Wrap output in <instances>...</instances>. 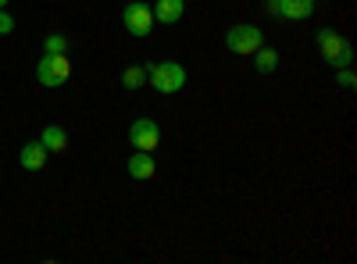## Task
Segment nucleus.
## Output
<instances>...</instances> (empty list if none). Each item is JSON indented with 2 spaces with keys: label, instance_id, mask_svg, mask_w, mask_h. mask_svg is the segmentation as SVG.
<instances>
[{
  "label": "nucleus",
  "instance_id": "f257e3e1",
  "mask_svg": "<svg viewBox=\"0 0 357 264\" xmlns=\"http://www.w3.org/2000/svg\"><path fill=\"white\" fill-rule=\"evenodd\" d=\"M146 82L154 86L158 93L172 97L186 86V68L178 61H158V65H146Z\"/></svg>",
  "mask_w": 357,
  "mask_h": 264
},
{
  "label": "nucleus",
  "instance_id": "f03ea898",
  "mask_svg": "<svg viewBox=\"0 0 357 264\" xmlns=\"http://www.w3.org/2000/svg\"><path fill=\"white\" fill-rule=\"evenodd\" d=\"M318 50H321V57H325V65H333L336 72L340 68H350V61H354V47L336 33V29H318Z\"/></svg>",
  "mask_w": 357,
  "mask_h": 264
},
{
  "label": "nucleus",
  "instance_id": "7ed1b4c3",
  "mask_svg": "<svg viewBox=\"0 0 357 264\" xmlns=\"http://www.w3.org/2000/svg\"><path fill=\"white\" fill-rule=\"evenodd\" d=\"M257 47H264V33H261L257 25H250V22H240V25H232L229 33H225V50L229 54L250 57Z\"/></svg>",
  "mask_w": 357,
  "mask_h": 264
},
{
  "label": "nucleus",
  "instance_id": "20e7f679",
  "mask_svg": "<svg viewBox=\"0 0 357 264\" xmlns=\"http://www.w3.org/2000/svg\"><path fill=\"white\" fill-rule=\"evenodd\" d=\"M72 75V65L65 54H43L40 65H36V82L47 86V90H57V86H65Z\"/></svg>",
  "mask_w": 357,
  "mask_h": 264
},
{
  "label": "nucleus",
  "instance_id": "39448f33",
  "mask_svg": "<svg viewBox=\"0 0 357 264\" xmlns=\"http://www.w3.org/2000/svg\"><path fill=\"white\" fill-rule=\"evenodd\" d=\"M122 25H126V33L143 40V36H151V29H154V11L143 4V0H132V4H126L122 11Z\"/></svg>",
  "mask_w": 357,
  "mask_h": 264
},
{
  "label": "nucleus",
  "instance_id": "423d86ee",
  "mask_svg": "<svg viewBox=\"0 0 357 264\" xmlns=\"http://www.w3.org/2000/svg\"><path fill=\"white\" fill-rule=\"evenodd\" d=\"M129 143H132V150H158V143H161V125L154 118H136L129 125Z\"/></svg>",
  "mask_w": 357,
  "mask_h": 264
},
{
  "label": "nucleus",
  "instance_id": "0eeeda50",
  "mask_svg": "<svg viewBox=\"0 0 357 264\" xmlns=\"http://www.w3.org/2000/svg\"><path fill=\"white\" fill-rule=\"evenodd\" d=\"M268 15L286 22H304L314 15V0H268Z\"/></svg>",
  "mask_w": 357,
  "mask_h": 264
},
{
  "label": "nucleus",
  "instance_id": "6e6552de",
  "mask_svg": "<svg viewBox=\"0 0 357 264\" xmlns=\"http://www.w3.org/2000/svg\"><path fill=\"white\" fill-rule=\"evenodd\" d=\"M126 168H129V175H132L136 183H151V179H154V171H158V161H154L151 150H136V154L129 157Z\"/></svg>",
  "mask_w": 357,
  "mask_h": 264
},
{
  "label": "nucleus",
  "instance_id": "1a4fd4ad",
  "mask_svg": "<svg viewBox=\"0 0 357 264\" xmlns=\"http://www.w3.org/2000/svg\"><path fill=\"white\" fill-rule=\"evenodd\" d=\"M47 157H50V150L40 143V139H33V143H25L22 146V154H18V161H22V168L25 171H40L43 164H47Z\"/></svg>",
  "mask_w": 357,
  "mask_h": 264
},
{
  "label": "nucleus",
  "instance_id": "9d476101",
  "mask_svg": "<svg viewBox=\"0 0 357 264\" xmlns=\"http://www.w3.org/2000/svg\"><path fill=\"white\" fill-rule=\"evenodd\" d=\"M151 11H154V22L175 25V22H183V15H186V0H158Z\"/></svg>",
  "mask_w": 357,
  "mask_h": 264
},
{
  "label": "nucleus",
  "instance_id": "9b49d317",
  "mask_svg": "<svg viewBox=\"0 0 357 264\" xmlns=\"http://www.w3.org/2000/svg\"><path fill=\"white\" fill-rule=\"evenodd\" d=\"M40 143L47 146L50 154H61L65 146H68V132H65L61 125H47V129L40 132Z\"/></svg>",
  "mask_w": 357,
  "mask_h": 264
},
{
  "label": "nucleus",
  "instance_id": "f8f14e48",
  "mask_svg": "<svg viewBox=\"0 0 357 264\" xmlns=\"http://www.w3.org/2000/svg\"><path fill=\"white\" fill-rule=\"evenodd\" d=\"M254 68H257L261 75H272V72L279 68V50H272V47H257V50H254Z\"/></svg>",
  "mask_w": 357,
  "mask_h": 264
},
{
  "label": "nucleus",
  "instance_id": "ddd939ff",
  "mask_svg": "<svg viewBox=\"0 0 357 264\" xmlns=\"http://www.w3.org/2000/svg\"><path fill=\"white\" fill-rule=\"evenodd\" d=\"M143 82H146V65H129L122 72V86H126V90H139Z\"/></svg>",
  "mask_w": 357,
  "mask_h": 264
},
{
  "label": "nucleus",
  "instance_id": "4468645a",
  "mask_svg": "<svg viewBox=\"0 0 357 264\" xmlns=\"http://www.w3.org/2000/svg\"><path fill=\"white\" fill-rule=\"evenodd\" d=\"M68 50V40L61 36V33H50L47 40H43V54H65Z\"/></svg>",
  "mask_w": 357,
  "mask_h": 264
},
{
  "label": "nucleus",
  "instance_id": "2eb2a0df",
  "mask_svg": "<svg viewBox=\"0 0 357 264\" xmlns=\"http://www.w3.org/2000/svg\"><path fill=\"white\" fill-rule=\"evenodd\" d=\"M336 82L343 86V90H354V86H357V75H354L350 68H340V72H336Z\"/></svg>",
  "mask_w": 357,
  "mask_h": 264
},
{
  "label": "nucleus",
  "instance_id": "dca6fc26",
  "mask_svg": "<svg viewBox=\"0 0 357 264\" xmlns=\"http://www.w3.org/2000/svg\"><path fill=\"white\" fill-rule=\"evenodd\" d=\"M11 33H15V18L0 8V36H11Z\"/></svg>",
  "mask_w": 357,
  "mask_h": 264
},
{
  "label": "nucleus",
  "instance_id": "f3484780",
  "mask_svg": "<svg viewBox=\"0 0 357 264\" xmlns=\"http://www.w3.org/2000/svg\"><path fill=\"white\" fill-rule=\"evenodd\" d=\"M8 4H11V0H0V8H8Z\"/></svg>",
  "mask_w": 357,
  "mask_h": 264
}]
</instances>
